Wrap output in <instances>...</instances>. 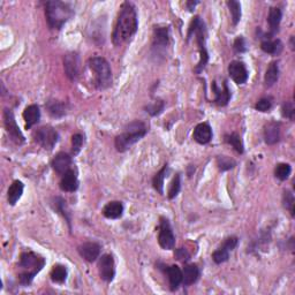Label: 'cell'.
<instances>
[{
  "label": "cell",
  "instance_id": "obj_1",
  "mask_svg": "<svg viewBox=\"0 0 295 295\" xmlns=\"http://www.w3.org/2000/svg\"><path fill=\"white\" fill-rule=\"evenodd\" d=\"M139 28V20L135 6L125 2L119 11L117 24L112 34V42L116 47H120L135 35Z\"/></svg>",
  "mask_w": 295,
  "mask_h": 295
},
{
  "label": "cell",
  "instance_id": "obj_2",
  "mask_svg": "<svg viewBox=\"0 0 295 295\" xmlns=\"http://www.w3.org/2000/svg\"><path fill=\"white\" fill-rule=\"evenodd\" d=\"M47 260L40 254L34 251H25L20 255V260H19V281L21 285L29 286L33 282L34 278L36 277L37 273L43 270Z\"/></svg>",
  "mask_w": 295,
  "mask_h": 295
},
{
  "label": "cell",
  "instance_id": "obj_3",
  "mask_svg": "<svg viewBox=\"0 0 295 295\" xmlns=\"http://www.w3.org/2000/svg\"><path fill=\"white\" fill-rule=\"evenodd\" d=\"M193 36L196 40L198 53H200V60H198L196 67L194 68V72L195 74H201L209 63V53L208 50H206V27L204 21L200 17H195L191 20L188 34H187V42Z\"/></svg>",
  "mask_w": 295,
  "mask_h": 295
},
{
  "label": "cell",
  "instance_id": "obj_4",
  "mask_svg": "<svg viewBox=\"0 0 295 295\" xmlns=\"http://www.w3.org/2000/svg\"><path fill=\"white\" fill-rule=\"evenodd\" d=\"M45 17L50 29L60 30L74 15V10L70 3L51 0L44 4Z\"/></svg>",
  "mask_w": 295,
  "mask_h": 295
},
{
  "label": "cell",
  "instance_id": "obj_5",
  "mask_svg": "<svg viewBox=\"0 0 295 295\" xmlns=\"http://www.w3.org/2000/svg\"><path fill=\"white\" fill-rule=\"evenodd\" d=\"M148 127L143 121L135 120L127 124L121 134L116 137V148L119 152H125L133 147L136 142L147 135Z\"/></svg>",
  "mask_w": 295,
  "mask_h": 295
},
{
  "label": "cell",
  "instance_id": "obj_6",
  "mask_svg": "<svg viewBox=\"0 0 295 295\" xmlns=\"http://www.w3.org/2000/svg\"><path fill=\"white\" fill-rule=\"evenodd\" d=\"M88 67L94 74L96 89L105 90L112 84V70L106 59L102 57H93L88 60Z\"/></svg>",
  "mask_w": 295,
  "mask_h": 295
},
{
  "label": "cell",
  "instance_id": "obj_7",
  "mask_svg": "<svg viewBox=\"0 0 295 295\" xmlns=\"http://www.w3.org/2000/svg\"><path fill=\"white\" fill-rule=\"evenodd\" d=\"M34 140L45 150L51 151L56 147V144L58 143L59 134L51 126H44V127L38 128L34 133Z\"/></svg>",
  "mask_w": 295,
  "mask_h": 295
},
{
  "label": "cell",
  "instance_id": "obj_8",
  "mask_svg": "<svg viewBox=\"0 0 295 295\" xmlns=\"http://www.w3.org/2000/svg\"><path fill=\"white\" fill-rule=\"evenodd\" d=\"M158 243L165 250H172L175 246V236L172 231L170 221L165 217H160Z\"/></svg>",
  "mask_w": 295,
  "mask_h": 295
},
{
  "label": "cell",
  "instance_id": "obj_9",
  "mask_svg": "<svg viewBox=\"0 0 295 295\" xmlns=\"http://www.w3.org/2000/svg\"><path fill=\"white\" fill-rule=\"evenodd\" d=\"M4 124H5L6 132L9 133L11 140L14 141L17 144L25 143L26 140L24 134L21 133L20 128H19L13 112L9 109H5V111H4Z\"/></svg>",
  "mask_w": 295,
  "mask_h": 295
},
{
  "label": "cell",
  "instance_id": "obj_10",
  "mask_svg": "<svg viewBox=\"0 0 295 295\" xmlns=\"http://www.w3.org/2000/svg\"><path fill=\"white\" fill-rule=\"evenodd\" d=\"M99 275L103 280L106 282H111L116 275V263L112 255L104 254L99 257L98 262Z\"/></svg>",
  "mask_w": 295,
  "mask_h": 295
},
{
  "label": "cell",
  "instance_id": "obj_11",
  "mask_svg": "<svg viewBox=\"0 0 295 295\" xmlns=\"http://www.w3.org/2000/svg\"><path fill=\"white\" fill-rule=\"evenodd\" d=\"M228 74L236 84H244L248 81L249 78L247 67L242 61H232L228 65Z\"/></svg>",
  "mask_w": 295,
  "mask_h": 295
},
{
  "label": "cell",
  "instance_id": "obj_12",
  "mask_svg": "<svg viewBox=\"0 0 295 295\" xmlns=\"http://www.w3.org/2000/svg\"><path fill=\"white\" fill-rule=\"evenodd\" d=\"M212 91L214 93V97L213 99V103L218 106H226L228 104V102L231 101V97H232V94H231V90H229L228 88V84L227 81L223 82V87L219 88L218 87V84L216 81L212 82Z\"/></svg>",
  "mask_w": 295,
  "mask_h": 295
},
{
  "label": "cell",
  "instance_id": "obj_13",
  "mask_svg": "<svg viewBox=\"0 0 295 295\" xmlns=\"http://www.w3.org/2000/svg\"><path fill=\"white\" fill-rule=\"evenodd\" d=\"M101 250V244L97 242H86L78 248L79 254L81 255V257L83 259H86L87 262H95L96 259L99 258Z\"/></svg>",
  "mask_w": 295,
  "mask_h": 295
},
{
  "label": "cell",
  "instance_id": "obj_14",
  "mask_svg": "<svg viewBox=\"0 0 295 295\" xmlns=\"http://www.w3.org/2000/svg\"><path fill=\"white\" fill-rule=\"evenodd\" d=\"M79 56L76 53H67L64 58V67L65 72H66V75L68 79L72 80V81H75L79 76Z\"/></svg>",
  "mask_w": 295,
  "mask_h": 295
},
{
  "label": "cell",
  "instance_id": "obj_15",
  "mask_svg": "<svg viewBox=\"0 0 295 295\" xmlns=\"http://www.w3.org/2000/svg\"><path fill=\"white\" fill-rule=\"evenodd\" d=\"M170 44V28L166 26H158L154 29V49H165Z\"/></svg>",
  "mask_w": 295,
  "mask_h": 295
},
{
  "label": "cell",
  "instance_id": "obj_16",
  "mask_svg": "<svg viewBox=\"0 0 295 295\" xmlns=\"http://www.w3.org/2000/svg\"><path fill=\"white\" fill-rule=\"evenodd\" d=\"M79 188V180L74 170H68L66 173L61 175L60 189L67 193H74Z\"/></svg>",
  "mask_w": 295,
  "mask_h": 295
},
{
  "label": "cell",
  "instance_id": "obj_17",
  "mask_svg": "<svg viewBox=\"0 0 295 295\" xmlns=\"http://www.w3.org/2000/svg\"><path fill=\"white\" fill-rule=\"evenodd\" d=\"M72 157L66 154V152H59L58 155H56L55 158L52 159L51 165L57 173L63 175L66 173L68 170H71L72 166Z\"/></svg>",
  "mask_w": 295,
  "mask_h": 295
},
{
  "label": "cell",
  "instance_id": "obj_18",
  "mask_svg": "<svg viewBox=\"0 0 295 295\" xmlns=\"http://www.w3.org/2000/svg\"><path fill=\"white\" fill-rule=\"evenodd\" d=\"M264 140L265 143L273 145L280 140V124L277 121H270L264 127Z\"/></svg>",
  "mask_w": 295,
  "mask_h": 295
},
{
  "label": "cell",
  "instance_id": "obj_19",
  "mask_svg": "<svg viewBox=\"0 0 295 295\" xmlns=\"http://www.w3.org/2000/svg\"><path fill=\"white\" fill-rule=\"evenodd\" d=\"M193 137L197 143L208 144L212 139V129L210 127V125L206 124V122L198 124L194 129Z\"/></svg>",
  "mask_w": 295,
  "mask_h": 295
},
{
  "label": "cell",
  "instance_id": "obj_20",
  "mask_svg": "<svg viewBox=\"0 0 295 295\" xmlns=\"http://www.w3.org/2000/svg\"><path fill=\"white\" fill-rule=\"evenodd\" d=\"M282 19V12L279 7H271L269 11V15H267V22H269L270 26V33H269V37L267 38H272L275 34L279 32V26H280Z\"/></svg>",
  "mask_w": 295,
  "mask_h": 295
},
{
  "label": "cell",
  "instance_id": "obj_21",
  "mask_svg": "<svg viewBox=\"0 0 295 295\" xmlns=\"http://www.w3.org/2000/svg\"><path fill=\"white\" fill-rule=\"evenodd\" d=\"M24 119L26 121V129H30L41 120V110L38 105L32 104L27 106L24 111Z\"/></svg>",
  "mask_w": 295,
  "mask_h": 295
},
{
  "label": "cell",
  "instance_id": "obj_22",
  "mask_svg": "<svg viewBox=\"0 0 295 295\" xmlns=\"http://www.w3.org/2000/svg\"><path fill=\"white\" fill-rule=\"evenodd\" d=\"M164 272L170 281L171 290H177L182 282V270L178 265H170L165 266Z\"/></svg>",
  "mask_w": 295,
  "mask_h": 295
},
{
  "label": "cell",
  "instance_id": "obj_23",
  "mask_svg": "<svg viewBox=\"0 0 295 295\" xmlns=\"http://www.w3.org/2000/svg\"><path fill=\"white\" fill-rule=\"evenodd\" d=\"M200 269L195 264H185L182 270V282L186 286H190L196 282L200 278Z\"/></svg>",
  "mask_w": 295,
  "mask_h": 295
},
{
  "label": "cell",
  "instance_id": "obj_24",
  "mask_svg": "<svg viewBox=\"0 0 295 295\" xmlns=\"http://www.w3.org/2000/svg\"><path fill=\"white\" fill-rule=\"evenodd\" d=\"M124 213V204L119 201L109 202L103 209V214L107 219H118Z\"/></svg>",
  "mask_w": 295,
  "mask_h": 295
},
{
  "label": "cell",
  "instance_id": "obj_25",
  "mask_svg": "<svg viewBox=\"0 0 295 295\" xmlns=\"http://www.w3.org/2000/svg\"><path fill=\"white\" fill-rule=\"evenodd\" d=\"M24 183L19 181V180H15L12 185H11L9 191H7V201H9L11 205L17 204V202L20 200L22 194H24Z\"/></svg>",
  "mask_w": 295,
  "mask_h": 295
},
{
  "label": "cell",
  "instance_id": "obj_26",
  "mask_svg": "<svg viewBox=\"0 0 295 295\" xmlns=\"http://www.w3.org/2000/svg\"><path fill=\"white\" fill-rule=\"evenodd\" d=\"M283 45L280 40H272V38H265L260 44V49L267 55L278 56L282 51Z\"/></svg>",
  "mask_w": 295,
  "mask_h": 295
},
{
  "label": "cell",
  "instance_id": "obj_27",
  "mask_svg": "<svg viewBox=\"0 0 295 295\" xmlns=\"http://www.w3.org/2000/svg\"><path fill=\"white\" fill-rule=\"evenodd\" d=\"M47 106L48 112L53 118H61L67 113V104L60 101H49Z\"/></svg>",
  "mask_w": 295,
  "mask_h": 295
},
{
  "label": "cell",
  "instance_id": "obj_28",
  "mask_svg": "<svg viewBox=\"0 0 295 295\" xmlns=\"http://www.w3.org/2000/svg\"><path fill=\"white\" fill-rule=\"evenodd\" d=\"M279 79V65L278 61H272L267 67L265 76H264V83H265V87L270 88L273 86V84L278 81Z\"/></svg>",
  "mask_w": 295,
  "mask_h": 295
},
{
  "label": "cell",
  "instance_id": "obj_29",
  "mask_svg": "<svg viewBox=\"0 0 295 295\" xmlns=\"http://www.w3.org/2000/svg\"><path fill=\"white\" fill-rule=\"evenodd\" d=\"M168 172H170V167H168L167 164L164 165V167L160 170L158 173H157L154 179H152V185H154V188L158 191L160 195L164 194V180L167 178Z\"/></svg>",
  "mask_w": 295,
  "mask_h": 295
},
{
  "label": "cell",
  "instance_id": "obj_30",
  "mask_svg": "<svg viewBox=\"0 0 295 295\" xmlns=\"http://www.w3.org/2000/svg\"><path fill=\"white\" fill-rule=\"evenodd\" d=\"M67 269L65 265H61V264H57V265L53 266L51 270V273H50V277H51V280L56 283H64L67 279Z\"/></svg>",
  "mask_w": 295,
  "mask_h": 295
},
{
  "label": "cell",
  "instance_id": "obj_31",
  "mask_svg": "<svg viewBox=\"0 0 295 295\" xmlns=\"http://www.w3.org/2000/svg\"><path fill=\"white\" fill-rule=\"evenodd\" d=\"M225 142L226 143H228L229 145H232L236 152H239V154H243L244 149H243L242 140H241V137L237 135L236 133H232V134H228V135H225Z\"/></svg>",
  "mask_w": 295,
  "mask_h": 295
},
{
  "label": "cell",
  "instance_id": "obj_32",
  "mask_svg": "<svg viewBox=\"0 0 295 295\" xmlns=\"http://www.w3.org/2000/svg\"><path fill=\"white\" fill-rule=\"evenodd\" d=\"M290 172H292V167H290L289 164L280 163L275 166L274 175L275 178L280 180V181H285V180L288 179V177L290 175Z\"/></svg>",
  "mask_w": 295,
  "mask_h": 295
},
{
  "label": "cell",
  "instance_id": "obj_33",
  "mask_svg": "<svg viewBox=\"0 0 295 295\" xmlns=\"http://www.w3.org/2000/svg\"><path fill=\"white\" fill-rule=\"evenodd\" d=\"M227 6L232 15L233 26H236L241 20V4L239 2L231 0V2H227Z\"/></svg>",
  "mask_w": 295,
  "mask_h": 295
},
{
  "label": "cell",
  "instance_id": "obj_34",
  "mask_svg": "<svg viewBox=\"0 0 295 295\" xmlns=\"http://www.w3.org/2000/svg\"><path fill=\"white\" fill-rule=\"evenodd\" d=\"M55 206L57 209V211H59L63 216L65 217V219H66L68 226L71 227V214L70 211H68V208H67V204H66V201L63 200L61 197H57L55 200Z\"/></svg>",
  "mask_w": 295,
  "mask_h": 295
},
{
  "label": "cell",
  "instance_id": "obj_35",
  "mask_svg": "<svg viewBox=\"0 0 295 295\" xmlns=\"http://www.w3.org/2000/svg\"><path fill=\"white\" fill-rule=\"evenodd\" d=\"M229 250H227L224 246H220L217 250L213 251L212 254V259L216 264H221L227 262L229 258Z\"/></svg>",
  "mask_w": 295,
  "mask_h": 295
},
{
  "label": "cell",
  "instance_id": "obj_36",
  "mask_svg": "<svg viewBox=\"0 0 295 295\" xmlns=\"http://www.w3.org/2000/svg\"><path fill=\"white\" fill-rule=\"evenodd\" d=\"M180 189H181V177H180V174H177L174 179L172 180L170 188H168V198L173 200V198L177 197L178 194L180 193Z\"/></svg>",
  "mask_w": 295,
  "mask_h": 295
},
{
  "label": "cell",
  "instance_id": "obj_37",
  "mask_svg": "<svg viewBox=\"0 0 295 295\" xmlns=\"http://www.w3.org/2000/svg\"><path fill=\"white\" fill-rule=\"evenodd\" d=\"M217 165L220 171H228L236 165L235 160L229 158L227 156H218L217 157Z\"/></svg>",
  "mask_w": 295,
  "mask_h": 295
},
{
  "label": "cell",
  "instance_id": "obj_38",
  "mask_svg": "<svg viewBox=\"0 0 295 295\" xmlns=\"http://www.w3.org/2000/svg\"><path fill=\"white\" fill-rule=\"evenodd\" d=\"M282 203H283V208L288 210L292 214V217H294V204H295V200H294V195L290 190L286 189L283 190V195H282Z\"/></svg>",
  "mask_w": 295,
  "mask_h": 295
},
{
  "label": "cell",
  "instance_id": "obj_39",
  "mask_svg": "<svg viewBox=\"0 0 295 295\" xmlns=\"http://www.w3.org/2000/svg\"><path fill=\"white\" fill-rule=\"evenodd\" d=\"M83 143H84V136L82 134H74V135L72 136V154L76 156L80 154V151H81V149L83 147Z\"/></svg>",
  "mask_w": 295,
  "mask_h": 295
},
{
  "label": "cell",
  "instance_id": "obj_40",
  "mask_svg": "<svg viewBox=\"0 0 295 295\" xmlns=\"http://www.w3.org/2000/svg\"><path fill=\"white\" fill-rule=\"evenodd\" d=\"M164 107H165V103L163 101H156L154 103H151V104L145 106V110H147V112L150 114V116L156 117L159 116V114L163 112Z\"/></svg>",
  "mask_w": 295,
  "mask_h": 295
},
{
  "label": "cell",
  "instance_id": "obj_41",
  "mask_svg": "<svg viewBox=\"0 0 295 295\" xmlns=\"http://www.w3.org/2000/svg\"><path fill=\"white\" fill-rule=\"evenodd\" d=\"M272 105H273V103H272L271 97H263L256 103L255 109L259 111V112H269L272 109Z\"/></svg>",
  "mask_w": 295,
  "mask_h": 295
},
{
  "label": "cell",
  "instance_id": "obj_42",
  "mask_svg": "<svg viewBox=\"0 0 295 295\" xmlns=\"http://www.w3.org/2000/svg\"><path fill=\"white\" fill-rule=\"evenodd\" d=\"M281 114L283 118L289 119V120H294V114H295V109L294 104L292 102H285L281 106Z\"/></svg>",
  "mask_w": 295,
  "mask_h": 295
},
{
  "label": "cell",
  "instance_id": "obj_43",
  "mask_svg": "<svg viewBox=\"0 0 295 295\" xmlns=\"http://www.w3.org/2000/svg\"><path fill=\"white\" fill-rule=\"evenodd\" d=\"M174 257L182 263H187L190 259V254L186 248H179L175 249Z\"/></svg>",
  "mask_w": 295,
  "mask_h": 295
},
{
  "label": "cell",
  "instance_id": "obj_44",
  "mask_svg": "<svg viewBox=\"0 0 295 295\" xmlns=\"http://www.w3.org/2000/svg\"><path fill=\"white\" fill-rule=\"evenodd\" d=\"M233 49L236 53H243L247 51V44H246V40L242 36L236 37V40L234 41V44H233Z\"/></svg>",
  "mask_w": 295,
  "mask_h": 295
},
{
  "label": "cell",
  "instance_id": "obj_45",
  "mask_svg": "<svg viewBox=\"0 0 295 295\" xmlns=\"http://www.w3.org/2000/svg\"><path fill=\"white\" fill-rule=\"evenodd\" d=\"M237 243H239V239H237L236 236H228L224 240V242H223V244H221V246H224L226 249H227V250L232 252L236 248Z\"/></svg>",
  "mask_w": 295,
  "mask_h": 295
},
{
  "label": "cell",
  "instance_id": "obj_46",
  "mask_svg": "<svg viewBox=\"0 0 295 295\" xmlns=\"http://www.w3.org/2000/svg\"><path fill=\"white\" fill-rule=\"evenodd\" d=\"M198 4V2H187L186 3V6L188 7L189 11H193L195 9V6H196Z\"/></svg>",
  "mask_w": 295,
  "mask_h": 295
}]
</instances>
